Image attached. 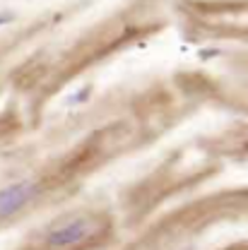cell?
<instances>
[{
	"instance_id": "cell-1",
	"label": "cell",
	"mask_w": 248,
	"mask_h": 250,
	"mask_svg": "<svg viewBox=\"0 0 248 250\" xmlns=\"http://www.w3.org/2000/svg\"><path fill=\"white\" fill-rule=\"evenodd\" d=\"M96 233V221L85 214H72V217L61 219L58 224H53L46 233V246L48 248H68V246H77L85 243L87 238H92Z\"/></svg>"
},
{
	"instance_id": "cell-2",
	"label": "cell",
	"mask_w": 248,
	"mask_h": 250,
	"mask_svg": "<svg viewBox=\"0 0 248 250\" xmlns=\"http://www.w3.org/2000/svg\"><path fill=\"white\" fill-rule=\"evenodd\" d=\"M36 195V183L31 181H20L12 186L0 190V217H10L15 212H20L24 205H29Z\"/></svg>"
},
{
	"instance_id": "cell-3",
	"label": "cell",
	"mask_w": 248,
	"mask_h": 250,
	"mask_svg": "<svg viewBox=\"0 0 248 250\" xmlns=\"http://www.w3.org/2000/svg\"><path fill=\"white\" fill-rule=\"evenodd\" d=\"M90 92H92V89H90V87H85L82 92H75V96H70L65 104H70V106H72V104H77V101H85V99L90 96Z\"/></svg>"
},
{
	"instance_id": "cell-4",
	"label": "cell",
	"mask_w": 248,
	"mask_h": 250,
	"mask_svg": "<svg viewBox=\"0 0 248 250\" xmlns=\"http://www.w3.org/2000/svg\"><path fill=\"white\" fill-rule=\"evenodd\" d=\"M10 22H15V15L12 12H0V27H5V24H10Z\"/></svg>"
}]
</instances>
